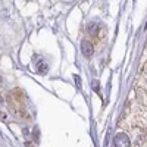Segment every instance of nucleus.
Segmentation results:
<instances>
[{
  "label": "nucleus",
  "instance_id": "f257e3e1",
  "mask_svg": "<svg viewBox=\"0 0 147 147\" xmlns=\"http://www.w3.org/2000/svg\"><path fill=\"white\" fill-rule=\"evenodd\" d=\"M129 146H131V141L127 134H118L113 138V147H129Z\"/></svg>",
  "mask_w": 147,
  "mask_h": 147
},
{
  "label": "nucleus",
  "instance_id": "39448f33",
  "mask_svg": "<svg viewBox=\"0 0 147 147\" xmlns=\"http://www.w3.org/2000/svg\"><path fill=\"white\" fill-rule=\"evenodd\" d=\"M3 103V99H2V97H0V105H2Z\"/></svg>",
  "mask_w": 147,
  "mask_h": 147
},
{
  "label": "nucleus",
  "instance_id": "7ed1b4c3",
  "mask_svg": "<svg viewBox=\"0 0 147 147\" xmlns=\"http://www.w3.org/2000/svg\"><path fill=\"white\" fill-rule=\"evenodd\" d=\"M97 27H99V24H97L96 21H93V22H90L88 25H87V31H88L90 34H91V32H93V34H96V31H97Z\"/></svg>",
  "mask_w": 147,
  "mask_h": 147
},
{
  "label": "nucleus",
  "instance_id": "20e7f679",
  "mask_svg": "<svg viewBox=\"0 0 147 147\" xmlns=\"http://www.w3.org/2000/svg\"><path fill=\"white\" fill-rule=\"evenodd\" d=\"M47 63H43V62H40L38 63V72L40 74H47Z\"/></svg>",
  "mask_w": 147,
  "mask_h": 147
},
{
  "label": "nucleus",
  "instance_id": "f03ea898",
  "mask_svg": "<svg viewBox=\"0 0 147 147\" xmlns=\"http://www.w3.org/2000/svg\"><path fill=\"white\" fill-rule=\"evenodd\" d=\"M81 52H82V55L85 57H91L93 53H94V47H93V44L88 40H82L81 41Z\"/></svg>",
  "mask_w": 147,
  "mask_h": 147
}]
</instances>
